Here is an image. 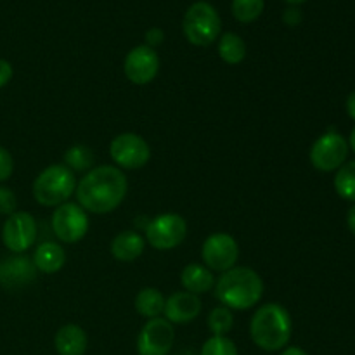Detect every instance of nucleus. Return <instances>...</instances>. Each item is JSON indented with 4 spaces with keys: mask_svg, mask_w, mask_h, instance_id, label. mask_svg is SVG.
Listing matches in <instances>:
<instances>
[{
    "mask_svg": "<svg viewBox=\"0 0 355 355\" xmlns=\"http://www.w3.org/2000/svg\"><path fill=\"white\" fill-rule=\"evenodd\" d=\"M127 177L118 166L101 165L94 166L83 175V179H80L75 194L83 210L104 215L120 207L127 196Z\"/></svg>",
    "mask_w": 355,
    "mask_h": 355,
    "instance_id": "1",
    "label": "nucleus"
},
{
    "mask_svg": "<svg viewBox=\"0 0 355 355\" xmlns=\"http://www.w3.org/2000/svg\"><path fill=\"white\" fill-rule=\"evenodd\" d=\"M215 298L231 311H248L263 297V281L250 267H232L215 281Z\"/></svg>",
    "mask_w": 355,
    "mask_h": 355,
    "instance_id": "2",
    "label": "nucleus"
},
{
    "mask_svg": "<svg viewBox=\"0 0 355 355\" xmlns=\"http://www.w3.org/2000/svg\"><path fill=\"white\" fill-rule=\"evenodd\" d=\"M293 322L291 315L281 304H266L253 314L250 335L253 343L266 352L286 349L291 340Z\"/></svg>",
    "mask_w": 355,
    "mask_h": 355,
    "instance_id": "3",
    "label": "nucleus"
},
{
    "mask_svg": "<svg viewBox=\"0 0 355 355\" xmlns=\"http://www.w3.org/2000/svg\"><path fill=\"white\" fill-rule=\"evenodd\" d=\"M75 172L66 165H51L38 173L33 182V198L42 207H59L76 191Z\"/></svg>",
    "mask_w": 355,
    "mask_h": 355,
    "instance_id": "4",
    "label": "nucleus"
},
{
    "mask_svg": "<svg viewBox=\"0 0 355 355\" xmlns=\"http://www.w3.org/2000/svg\"><path fill=\"white\" fill-rule=\"evenodd\" d=\"M182 30L189 44L196 47H207L218 38L222 30L220 16L210 2L200 0L194 2L184 14Z\"/></svg>",
    "mask_w": 355,
    "mask_h": 355,
    "instance_id": "5",
    "label": "nucleus"
},
{
    "mask_svg": "<svg viewBox=\"0 0 355 355\" xmlns=\"http://www.w3.org/2000/svg\"><path fill=\"white\" fill-rule=\"evenodd\" d=\"M187 236V222L179 214H162L146 225V241L159 252H168L182 245Z\"/></svg>",
    "mask_w": 355,
    "mask_h": 355,
    "instance_id": "6",
    "label": "nucleus"
},
{
    "mask_svg": "<svg viewBox=\"0 0 355 355\" xmlns=\"http://www.w3.org/2000/svg\"><path fill=\"white\" fill-rule=\"evenodd\" d=\"M110 155L120 170H139L151 159V148L139 134L123 132L111 141Z\"/></svg>",
    "mask_w": 355,
    "mask_h": 355,
    "instance_id": "7",
    "label": "nucleus"
},
{
    "mask_svg": "<svg viewBox=\"0 0 355 355\" xmlns=\"http://www.w3.org/2000/svg\"><path fill=\"white\" fill-rule=\"evenodd\" d=\"M52 231L66 245L82 241L89 232V215L80 205L62 203L52 214Z\"/></svg>",
    "mask_w": 355,
    "mask_h": 355,
    "instance_id": "8",
    "label": "nucleus"
},
{
    "mask_svg": "<svg viewBox=\"0 0 355 355\" xmlns=\"http://www.w3.org/2000/svg\"><path fill=\"white\" fill-rule=\"evenodd\" d=\"M311 163L319 172H335L349 156V142L342 134L329 130L322 134L311 148Z\"/></svg>",
    "mask_w": 355,
    "mask_h": 355,
    "instance_id": "9",
    "label": "nucleus"
},
{
    "mask_svg": "<svg viewBox=\"0 0 355 355\" xmlns=\"http://www.w3.org/2000/svg\"><path fill=\"white\" fill-rule=\"evenodd\" d=\"M201 259H203L205 267L210 270L225 272L236 267V262H238V241L227 232H214L205 239L201 246Z\"/></svg>",
    "mask_w": 355,
    "mask_h": 355,
    "instance_id": "10",
    "label": "nucleus"
},
{
    "mask_svg": "<svg viewBox=\"0 0 355 355\" xmlns=\"http://www.w3.org/2000/svg\"><path fill=\"white\" fill-rule=\"evenodd\" d=\"M175 343V329L165 318L148 319L137 336L139 355H168Z\"/></svg>",
    "mask_w": 355,
    "mask_h": 355,
    "instance_id": "11",
    "label": "nucleus"
},
{
    "mask_svg": "<svg viewBox=\"0 0 355 355\" xmlns=\"http://www.w3.org/2000/svg\"><path fill=\"white\" fill-rule=\"evenodd\" d=\"M37 220L28 211L9 215L2 227V241L12 253H24L37 241Z\"/></svg>",
    "mask_w": 355,
    "mask_h": 355,
    "instance_id": "12",
    "label": "nucleus"
},
{
    "mask_svg": "<svg viewBox=\"0 0 355 355\" xmlns=\"http://www.w3.org/2000/svg\"><path fill=\"white\" fill-rule=\"evenodd\" d=\"M123 71L128 82L134 85H148L158 76L159 55L155 49L146 44L137 45L127 54L123 62Z\"/></svg>",
    "mask_w": 355,
    "mask_h": 355,
    "instance_id": "13",
    "label": "nucleus"
},
{
    "mask_svg": "<svg viewBox=\"0 0 355 355\" xmlns=\"http://www.w3.org/2000/svg\"><path fill=\"white\" fill-rule=\"evenodd\" d=\"M37 277V267L26 255L7 257L0 262V286L6 290H21Z\"/></svg>",
    "mask_w": 355,
    "mask_h": 355,
    "instance_id": "14",
    "label": "nucleus"
},
{
    "mask_svg": "<svg viewBox=\"0 0 355 355\" xmlns=\"http://www.w3.org/2000/svg\"><path fill=\"white\" fill-rule=\"evenodd\" d=\"M201 312V300L198 295L177 291L165 302V319L172 324H187L194 321Z\"/></svg>",
    "mask_w": 355,
    "mask_h": 355,
    "instance_id": "15",
    "label": "nucleus"
},
{
    "mask_svg": "<svg viewBox=\"0 0 355 355\" xmlns=\"http://www.w3.org/2000/svg\"><path fill=\"white\" fill-rule=\"evenodd\" d=\"M89 338L78 324H64L54 336V347L59 355H83L87 352Z\"/></svg>",
    "mask_w": 355,
    "mask_h": 355,
    "instance_id": "16",
    "label": "nucleus"
},
{
    "mask_svg": "<svg viewBox=\"0 0 355 355\" xmlns=\"http://www.w3.org/2000/svg\"><path fill=\"white\" fill-rule=\"evenodd\" d=\"M146 239L135 231H123L111 241V255L118 262H134L144 253Z\"/></svg>",
    "mask_w": 355,
    "mask_h": 355,
    "instance_id": "17",
    "label": "nucleus"
},
{
    "mask_svg": "<svg viewBox=\"0 0 355 355\" xmlns=\"http://www.w3.org/2000/svg\"><path fill=\"white\" fill-rule=\"evenodd\" d=\"M180 283L187 293L203 295L214 290L215 277L208 267L201 263H187L180 272Z\"/></svg>",
    "mask_w": 355,
    "mask_h": 355,
    "instance_id": "18",
    "label": "nucleus"
},
{
    "mask_svg": "<svg viewBox=\"0 0 355 355\" xmlns=\"http://www.w3.org/2000/svg\"><path fill=\"white\" fill-rule=\"evenodd\" d=\"M33 263L37 270L44 274H55L64 267L66 252L61 245L52 241H45L37 246L33 253Z\"/></svg>",
    "mask_w": 355,
    "mask_h": 355,
    "instance_id": "19",
    "label": "nucleus"
},
{
    "mask_svg": "<svg viewBox=\"0 0 355 355\" xmlns=\"http://www.w3.org/2000/svg\"><path fill=\"white\" fill-rule=\"evenodd\" d=\"M165 302L166 298L163 297V293L156 288H142L137 293L134 302V307L142 318L146 319H155L159 318L165 311Z\"/></svg>",
    "mask_w": 355,
    "mask_h": 355,
    "instance_id": "20",
    "label": "nucleus"
},
{
    "mask_svg": "<svg viewBox=\"0 0 355 355\" xmlns=\"http://www.w3.org/2000/svg\"><path fill=\"white\" fill-rule=\"evenodd\" d=\"M218 55L227 64H239L246 58L245 40L238 33L227 31L218 38Z\"/></svg>",
    "mask_w": 355,
    "mask_h": 355,
    "instance_id": "21",
    "label": "nucleus"
},
{
    "mask_svg": "<svg viewBox=\"0 0 355 355\" xmlns=\"http://www.w3.org/2000/svg\"><path fill=\"white\" fill-rule=\"evenodd\" d=\"M96 156L94 151L85 144H75L64 153V163L71 172H87L94 168Z\"/></svg>",
    "mask_w": 355,
    "mask_h": 355,
    "instance_id": "22",
    "label": "nucleus"
},
{
    "mask_svg": "<svg viewBox=\"0 0 355 355\" xmlns=\"http://www.w3.org/2000/svg\"><path fill=\"white\" fill-rule=\"evenodd\" d=\"M335 189L340 198L347 201H355V159L349 163H343L336 170Z\"/></svg>",
    "mask_w": 355,
    "mask_h": 355,
    "instance_id": "23",
    "label": "nucleus"
},
{
    "mask_svg": "<svg viewBox=\"0 0 355 355\" xmlns=\"http://www.w3.org/2000/svg\"><path fill=\"white\" fill-rule=\"evenodd\" d=\"M207 324L214 336H227V333L231 331L232 326H234V315H232L231 309L220 305V307H215L214 311L208 314Z\"/></svg>",
    "mask_w": 355,
    "mask_h": 355,
    "instance_id": "24",
    "label": "nucleus"
},
{
    "mask_svg": "<svg viewBox=\"0 0 355 355\" xmlns=\"http://www.w3.org/2000/svg\"><path fill=\"white\" fill-rule=\"evenodd\" d=\"M266 0H232V14L239 23H253L263 12Z\"/></svg>",
    "mask_w": 355,
    "mask_h": 355,
    "instance_id": "25",
    "label": "nucleus"
},
{
    "mask_svg": "<svg viewBox=\"0 0 355 355\" xmlns=\"http://www.w3.org/2000/svg\"><path fill=\"white\" fill-rule=\"evenodd\" d=\"M200 355H239L236 343L227 336H211L201 347Z\"/></svg>",
    "mask_w": 355,
    "mask_h": 355,
    "instance_id": "26",
    "label": "nucleus"
},
{
    "mask_svg": "<svg viewBox=\"0 0 355 355\" xmlns=\"http://www.w3.org/2000/svg\"><path fill=\"white\" fill-rule=\"evenodd\" d=\"M16 208L17 198L16 194H14V191L9 189V187L0 186V214L9 217V215L16 214Z\"/></svg>",
    "mask_w": 355,
    "mask_h": 355,
    "instance_id": "27",
    "label": "nucleus"
},
{
    "mask_svg": "<svg viewBox=\"0 0 355 355\" xmlns=\"http://www.w3.org/2000/svg\"><path fill=\"white\" fill-rule=\"evenodd\" d=\"M14 172V159L3 146H0V182H6Z\"/></svg>",
    "mask_w": 355,
    "mask_h": 355,
    "instance_id": "28",
    "label": "nucleus"
},
{
    "mask_svg": "<svg viewBox=\"0 0 355 355\" xmlns=\"http://www.w3.org/2000/svg\"><path fill=\"white\" fill-rule=\"evenodd\" d=\"M144 38H146V45L151 49H155V47H158L159 44H163V40H165V31L158 26H153L146 31Z\"/></svg>",
    "mask_w": 355,
    "mask_h": 355,
    "instance_id": "29",
    "label": "nucleus"
},
{
    "mask_svg": "<svg viewBox=\"0 0 355 355\" xmlns=\"http://www.w3.org/2000/svg\"><path fill=\"white\" fill-rule=\"evenodd\" d=\"M302 17H304L302 16V10L298 9L297 6L288 7V9L283 12V21L284 24H288V26H297V24H300Z\"/></svg>",
    "mask_w": 355,
    "mask_h": 355,
    "instance_id": "30",
    "label": "nucleus"
},
{
    "mask_svg": "<svg viewBox=\"0 0 355 355\" xmlns=\"http://www.w3.org/2000/svg\"><path fill=\"white\" fill-rule=\"evenodd\" d=\"M12 75V64H10L9 61H6V59H0V89L10 82Z\"/></svg>",
    "mask_w": 355,
    "mask_h": 355,
    "instance_id": "31",
    "label": "nucleus"
},
{
    "mask_svg": "<svg viewBox=\"0 0 355 355\" xmlns=\"http://www.w3.org/2000/svg\"><path fill=\"white\" fill-rule=\"evenodd\" d=\"M345 107H347V114H349L352 120H355V90L354 92H350L349 97H347Z\"/></svg>",
    "mask_w": 355,
    "mask_h": 355,
    "instance_id": "32",
    "label": "nucleus"
},
{
    "mask_svg": "<svg viewBox=\"0 0 355 355\" xmlns=\"http://www.w3.org/2000/svg\"><path fill=\"white\" fill-rule=\"evenodd\" d=\"M347 225H349L350 232L355 236V207H352L347 214Z\"/></svg>",
    "mask_w": 355,
    "mask_h": 355,
    "instance_id": "33",
    "label": "nucleus"
},
{
    "mask_svg": "<svg viewBox=\"0 0 355 355\" xmlns=\"http://www.w3.org/2000/svg\"><path fill=\"white\" fill-rule=\"evenodd\" d=\"M281 355H309L305 352L304 349H300V347H286V349H283V354Z\"/></svg>",
    "mask_w": 355,
    "mask_h": 355,
    "instance_id": "34",
    "label": "nucleus"
},
{
    "mask_svg": "<svg viewBox=\"0 0 355 355\" xmlns=\"http://www.w3.org/2000/svg\"><path fill=\"white\" fill-rule=\"evenodd\" d=\"M349 148H352V151L355 153V127L352 128V134H350V142H349Z\"/></svg>",
    "mask_w": 355,
    "mask_h": 355,
    "instance_id": "35",
    "label": "nucleus"
},
{
    "mask_svg": "<svg viewBox=\"0 0 355 355\" xmlns=\"http://www.w3.org/2000/svg\"><path fill=\"white\" fill-rule=\"evenodd\" d=\"M288 3H291V6H298V3H304L305 0H286Z\"/></svg>",
    "mask_w": 355,
    "mask_h": 355,
    "instance_id": "36",
    "label": "nucleus"
},
{
    "mask_svg": "<svg viewBox=\"0 0 355 355\" xmlns=\"http://www.w3.org/2000/svg\"><path fill=\"white\" fill-rule=\"evenodd\" d=\"M179 355H194V354H193V350H184V352L179 354Z\"/></svg>",
    "mask_w": 355,
    "mask_h": 355,
    "instance_id": "37",
    "label": "nucleus"
}]
</instances>
